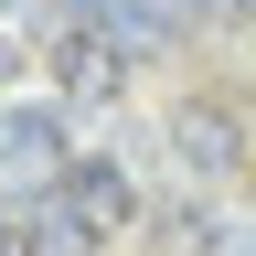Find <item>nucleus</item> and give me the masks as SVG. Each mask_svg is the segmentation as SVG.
I'll return each instance as SVG.
<instances>
[{
	"label": "nucleus",
	"instance_id": "nucleus-3",
	"mask_svg": "<svg viewBox=\"0 0 256 256\" xmlns=\"http://www.w3.org/2000/svg\"><path fill=\"white\" fill-rule=\"evenodd\" d=\"M43 203H54L64 224H75V235H96V246H107V235H118V224H128V214H139V182H128V171H118V160H64V182L43 192Z\"/></svg>",
	"mask_w": 256,
	"mask_h": 256
},
{
	"label": "nucleus",
	"instance_id": "nucleus-1",
	"mask_svg": "<svg viewBox=\"0 0 256 256\" xmlns=\"http://www.w3.org/2000/svg\"><path fill=\"white\" fill-rule=\"evenodd\" d=\"M128 54H139V43H128V32L118 22H64L54 32V86H64V107H118V96H128Z\"/></svg>",
	"mask_w": 256,
	"mask_h": 256
},
{
	"label": "nucleus",
	"instance_id": "nucleus-6",
	"mask_svg": "<svg viewBox=\"0 0 256 256\" xmlns=\"http://www.w3.org/2000/svg\"><path fill=\"white\" fill-rule=\"evenodd\" d=\"M22 214H32V235H22V256H86V246H96V235H75V224H64L54 203H22Z\"/></svg>",
	"mask_w": 256,
	"mask_h": 256
},
{
	"label": "nucleus",
	"instance_id": "nucleus-5",
	"mask_svg": "<svg viewBox=\"0 0 256 256\" xmlns=\"http://www.w3.org/2000/svg\"><path fill=\"white\" fill-rule=\"evenodd\" d=\"M171 150H182V171H235V118H224V107H182L171 118Z\"/></svg>",
	"mask_w": 256,
	"mask_h": 256
},
{
	"label": "nucleus",
	"instance_id": "nucleus-9",
	"mask_svg": "<svg viewBox=\"0 0 256 256\" xmlns=\"http://www.w3.org/2000/svg\"><path fill=\"white\" fill-rule=\"evenodd\" d=\"M235 11H246V22H256V0H235Z\"/></svg>",
	"mask_w": 256,
	"mask_h": 256
},
{
	"label": "nucleus",
	"instance_id": "nucleus-8",
	"mask_svg": "<svg viewBox=\"0 0 256 256\" xmlns=\"http://www.w3.org/2000/svg\"><path fill=\"white\" fill-rule=\"evenodd\" d=\"M11 75H22V43H11V32H0V86H11Z\"/></svg>",
	"mask_w": 256,
	"mask_h": 256
},
{
	"label": "nucleus",
	"instance_id": "nucleus-2",
	"mask_svg": "<svg viewBox=\"0 0 256 256\" xmlns=\"http://www.w3.org/2000/svg\"><path fill=\"white\" fill-rule=\"evenodd\" d=\"M64 96H0V192H54L64 182Z\"/></svg>",
	"mask_w": 256,
	"mask_h": 256
},
{
	"label": "nucleus",
	"instance_id": "nucleus-7",
	"mask_svg": "<svg viewBox=\"0 0 256 256\" xmlns=\"http://www.w3.org/2000/svg\"><path fill=\"white\" fill-rule=\"evenodd\" d=\"M22 235H32V214H0V256H22Z\"/></svg>",
	"mask_w": 256,
	"mask_h": 256
},
{
	"label": "nucleus",
	"instance_id": "nucleus-4",
	"mask_svg": "<svg viewBox=\"0 0 256 256\" xmlns=\"http://www.w3.org/2000/svg\"><path fill=\"white\" fill-rule=\"evenodd\" d=\"M86 11H96V22H118L139 54H160V43H192V32H203L214 11H235V0H86Z\"/></svg>",
	"mask_w": 256,
	"mask_h": 256
}]
</instances>
